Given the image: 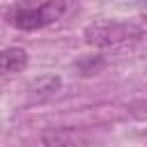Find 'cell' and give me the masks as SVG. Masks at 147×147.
Listing matches in <instances>:
<instances>
[{"label": "cell", "instance_id": "cell-1", "mask_svg": "<svg viewBox=\"0 0 147 147\" xmlns=\"http://www.w3.org/2000/svg\"><path fill=\"white\" fill-rule=\"evenodd\" d=\"M67 7L69 5L62 2V0H48V2H41V5L16 2L7 9V23L16 30H23V32L41 30V28L55 23L57 18H62Z\"/></svg>", "mask_w": 147, "mask_h": 147}, {"label": "cell", "instance_id": "cell-2", "mask_svg": "<svg viewBox=\"0 0 147 147\" xmlns=\"http://www.w3.org/2000/svg\"><path fill=\"white\" fill-rule=\"evenodd\" d=\"M140 34H142V28L136 23H129V21H94V23L85 25V30H83L85 44L96 46V48L115 46L126 39H138Z\"/></svg>", "mask_w": 147, "mask_h": 147}, {"label": "cell", "instance_id": "cell-3", "mask_svg": "<svg viewBox=\"0 0 147 147\" xmlns=\"http://www.w3.org/2000/svg\"><path fill=\"white\" fill-rule=\"evenodd\" d=\"M60 87H62V78L60 76H55V74L39 76L37 80H32L28 85V99L30 101H44V99L53 96Z\"/></svg>", "mask_w": 147, "mask_h": 147}, {"label": "cell", "instance_id": "cell-4", "mask_svg": "<svg viewBox=\"0 0 147 147\" xmlns=\"http://www.w3.org/2000/svg\"><path fill=\"white\" fill-rule=\"evenodd\" d=\"M46 147H83V136L74 129H48L41 133Z\"/></svg>", "mask_w": 147, "mask_h": 147}, {"label": "cell", "instance_id": "cell-5", "mask_svg": "<svg viewBox=\"0 0 147 147\" xmlns=\"http://www.w3.org/2000/svg\"><path fill=\"white\" fill-rule=\"evenodd\" d=\"M28 67V53L25 48H2L0 51V76L18 74Z\"/></svg>", "mask_w": 147, "mask_h": 147}]
</instances>
